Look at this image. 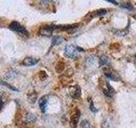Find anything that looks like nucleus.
I'll use <instances>...</instances> for the list:
<instances>
[{"label": "nucleus", "instance_id": "dca6fc26", "mask_svg": "<svg viewBox=\"0 0 136 128\" xmlns=\"http://www.w3.org/2000/svg\"><path fill=\"white\" fill-rule=\"evenodd\" d=\"M109 62V60L106 56H102L100 57V65H105V64H107Z\"/></svg>", "mask_w": 136, "mask_h": 128}, {"label": "nucleus", "instance_id": "423d86ee", "mask_svg": "<svg viewBox=\"0 0 136 128\" xmlns=\"http://www.w3.org/2000/svg\"><path fill=\"white\" fill-rule=\"evenodd\" d=\"M47 103H48V96H43L41 98L39 99V107L43 113H44L46 110Z\"/></svg>", "mask_w": 136, "mask_h": 128}, {"label": "nucleus", "instance_id": "a211bd4d", "mask_svg": "<svg viewBox=\"0 0 136 128\" xmlns=\"http://www.w3.org/2000/svg\"><path fill=\"white\" fill-rule=\"evenodd\" d=\"M122 7L125 8V9H127V10H134V7L131 5V4H128V3H127V4H123L122 5Z\"/></svg>", "mask_w": 136, "mask_h": 128}, {"label": "nucleus", "instance_id": "6ab92c4d", "mask_svg": "<svg viewBox=\"0 0 136 128\" xmlns=\"http://www.w3.org/2000/svg\"><path fill=\"white\" fill-rule=\"evenodd\" d=\"M114 33L117 34V35H119V36H124L128 33L124 32V31H122V30H114Z\"/></svg>", "mask_w": 136, "mask_h": 128}, {"label": "nucleus", "instance_id": "39448f33", "mask_svg": "<svg viewBox=\"0 0 136 128\" xmlns=\"http://www.w3.org/2000/svg\"><path fill=\"white\" fill-rule=\"evenodd\" d=\"M55 28V26H44L39 30V33L43 36H50Z\"/></svg>", "mask_w": 136, "mask_h": 128}, {"label": "nucleus", "instance_id": "9d476101", "mask_svg": "<svg viewBox=\"0 0 136 128\" xmlns=\"http://www.w3.org/2000/svg\"><path fill=\"white\" fill-rule=\"evenodd\" d=\"M64 39L62 37H60V36H55L52 39V44H60L61 42H63Z\"/></svg>", "mask_w": 136, "mask_h": 128}, {"label": "nucleus", "instance_id": "f03ea898", "mask_svg": "<svg viewBox=\"0 0 136 128\" xmlns=\"http://www.w3.org/2000/svg\"><path fill=\"white\" fill-rule=\"evenodd\" d=\"M78 50H83L78 48V46H76V45H73V44L66 45V46L65 47V55H66L67 57L72 58V57L77 56Z\"/></svg>", "mask_w": 136, "mask_h": 128}, {"label": "nucleus", "instance_id": "ddd939ff", "mask_svg": "<svg viewBox=\"0 0 136 128\" xmlns=\"http://www.w3.org/2000/svg\"><path fill=\"white\" fill-rule=\"evenodd\" d=\"M26 120L28 121V122H32V121L36 120V117L34 116L32 114L28 113V114H26Z\"/></svg>", "mask_w": 136, "mask_h": 128}, {"label": "nucleus", "instance_id": "2eb2a0df", "mask_svg": "<svg viewBox=\"0 0 136 128\" xmlns=\"http://www.w3.org/2000/svg\"><path fill=\"white\" fill-rule=\"evenodd\" d=\"M81 128H91V126L88 120H83L81 123Z\"/></svg>", "mask_w": 136, "mask_h": 128}, {"label": "nucleus", "instance_id": "4468645a", "mask_svg": "<svg viewBox=\"0 0 136 128\" xmlns=\"http://www.w3.org/2000/svg\"><path fill=\"white\" fill-rule=\"evenodd\" d=\"M106 10L105 9H101V10H99L97 11H95L94 15L96 16H103V15H106Z\"/></svg>", "mask_w": 136, "mask_h": 128}, {"label": "nucleus", "instance_id": "9b49d317", "mask_svg": "<svg viewBox=\"0 0 136 128\" xmlns=\"http://www.w3.org/2000/svg\"><path fill=\"white\" fill-rule=\"evenodd\" d=\"M1 85H4V86H5L6 88H8V89H10V90H11V91H19V90L17 89V88L12 86V85H10L9 83H7V82H5L4 80H2V81H1Z\"/></svg>", "mask_w": 136, "mask_h": 128}, {"label": "nucleus", "instance_id": "f3484780", "mask_svg": "<svg viewBox=\"0 0 136 128\" xmlns=\"http://www.w3.org/2000/svg\"><path fill=\"white\" fill-rule=\"evenodd\" d=\"M16 75V73H15V71H10V72H8V73H6V74H5V78H13L15 77V76Z\"/></svg>", "mask_w": 136, "mask_h": 128}, {"label": "nucleus", "instance_id": "0eeeda50", "mask_svg": "<svg viewBox=\"0 0 136 128\" xmlns=\"http://www.w3.org/2000/svg\"><path fill=\"white\" fill-rule=\"evenodd\" d=\"M71 96H72L73 98H79L80 96H81V88H80L78 85L73 86L72 90L71 91Z\"/></svg>", "mask_w": 136, "mask_h": 128}, {"label": "nucleus", "instance_id": "f257e3e1", "mask_svg": "<svg viewBox=\"0 0 136 128\" xmlns=\"http://www.w3.org/2000/svg\"><path fill=\"white\" fill-rule=\"evenodd\" d=\"M9 28H10L11 31H14L15 33H21V34L23 35H28V31L25 28V27L21 25V23L17 22V21H12L9 26Z\"/></svg>", "mask_w": 136, "mask_h": 128}, {"label": "nucleus", "instance_id": "4be33fe9", "mask_svg": "<svg viewBox=\"0 0 136 128\" xmlns=\"http://www.w3.org/2000/svg\"><path fill=\"white\" fill-rule=\"evenodd\" d=\"M49 0H42V2L43 3H47V2H49Z\"/></svg>", "mask_w": 136, "mask_h": 128}, {"label": "nucleus", "instance_id": "412c9836", "mask_svg": "<svg viewBox=\"0 0 136 128\" xmlns=\"http://www.w3.org/2000/svg\"><path fill=\"white\" fill-rule=\"evenodd\" d=\"M90 109L93 112H96L97 111V109L94 108V105H93V103H91V104H90Z\"/></svg>", "mask_w": 136, "mask_h": 128}, {"label": "nucleus", "instance_id": "1a4fd4ad", "mask_svg": "<svg viewBox=\"0 0 136 128\" xmlns=\"http://www.w3.org/2000/svg\"><path fill=\"white\" fill-rule=\"evenodd\" d=\"M106 86H107V90L104 89L103 91L105 93V95H106V97H112L114 94H115V91H114V89L112 87V85H109L108 83H106Z\"/></svg>", "mask_w": 136, "mask_h": 128}, {"label": "nucleus", "instance_id": "f8f14e48", "mask_svg": "<svg viewBox=\"0 0 136 128\" xmlns=\"http://www.w3.org/2000/svg\"><path fill=\"white\" fill-rule=\"evenodd\" d=\"M77 27V25H62V26H57V28H60L61 30H68L71 28H73V27Z\"/></svg>", "mask_w": 136, "mask_h": 128}, {"label": "nucleus", "instance_id": "20e7f679", "mask_svg": "<svg viewBox=\"0 0 136 128\" xmlns=\"http://www.w3.org/2000/svg\"><path fill=\"white\" fill-rule=\"evenodd\" d=\"M38 62H39L38 58H36V57H32V56H28V57H26V58L22 61V65L30 67V66L36 65Z\"/></svg>", "mask_w": 136, "mask_h": 128}, {"label": "nucleus", "instance_id": "6e6552de", "mask_svg": "<svg viewBox=\"0 0 136 128\" xmlns=\"http://www.w3.org/2000/svg\"><path fill=\"white\" fill-rule=\"evenodd\" d=\"M105 75L109 79L111 80H114V81H118L119 77L117 76L115 73H113L112 71H105Z\"/></svg>", "mask_w": 136, "mask_h": 128}, {"label": "nucleus", "instance_id": "aec40b11", "mask_svg": "<svg viewBox=\"0 0 136 128\" xmlns=\"http://www.w3.org/2000/svg\"><path fill=\"white\" fill-rule=\"evenodd\" d=\"M106 1L112 3V4H118V3H117L116 0H106Z\"/></svg>", "mask_w": 136, "mask_h": 128}, {"label": "nucleus", "instance_id": "7ed1b4c3", "mask_svg": "<svg viewBox=\"0 0 136 128\" xmlns=\"http://www.w3.org/2000/svg\"><path fill=\"white\" fill-rule=\"evenodd\" d=\"M80 114H81V113L78 110V109H77L75 111V113L72 115V117H71V121H70V124H71V126L72 128H76L77 125H78V121H79V119H80Z\"/></svg>", "mask_w": 136, "mask_h": 128}]
</instances>
